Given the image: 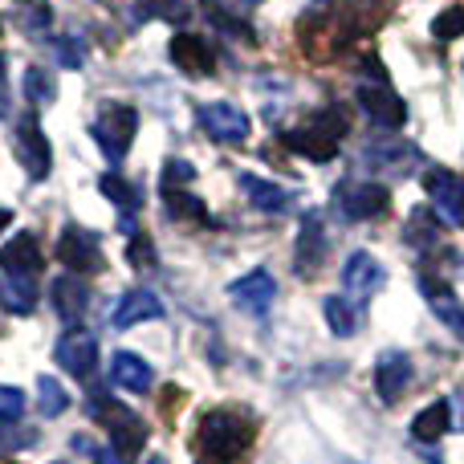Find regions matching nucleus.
<instances>
[{
	"label": "nucleus",
	"mask_w": 464,
	"mask_h": 464,
	"mask_svg": "<svg viewBox=\"0 0 464 464\" xmlns=\"http://www.w3.org/2000/svg\"><path fill=\"white\" fill-rule=\"evenodd\" d=\"M346 130H351V114H346V106H326V111H318L305 127L285 130L281 143H285L294 155L310 160V163H330L338 155V143H343Z\"/></svg>",
	"instance_id": "obj_1"
},
{
	"label": "nucleus",
	"mask_w": 464,
	"mask_h": 464,
	"mask_svg": "<svg viewBox=\"0 0 464 464\" xmlns=\"http://www.w3.org/2000/svg\"><path fill=\"white\" fill-rule=\"evenodd\" d=\"M248 444H253V420L240 416V411H208L196 428V449L220 464L240 460Z\"/></svg>",
	"instance_id": "obj_2"
},
{
	"label": "nucleus",
	"mask_w": 464,
	"mask_h": 464,
	"mask_svg": "<svg viewBox=\"0 0 464 464\" xmlns=\"http://www.w3.org/2000/svg\"><path fill=\"white\" fill-rule=\"evenodd\" d=\"M139 135V111L127 102H102L90 122V139L98 143V151L106 155L111 163H122Z\"/></svg>",
	"instance_id": "obj_3"
},
{
	"label": "nucleus",
	"mask_w": 464,
	"mask_h": 464,
	"mask_svg": "<svg viewBox=\"0 0 464 464\" xmlns=\"http://www.w3.org/2000/svg\"><path fill=\"white\" fill-rule=\"evenodd\" d=\"M90 416L98 420V424L111 428V440H114V452H119L122 460H135L139 452H143L147 444V424L135 416L130 408H122V403H114L111 395L94 392L90 395Z\"/></svg>",
	"instance_id": "obj_4"
},
{
	"label": "nucleus",
	"mask_w": 464,
	"mask_h": 464,
	"mask_svg": "<svg viewBox=\"0 0 464 464\" xmlns=\"http://www.w3.org/2000/svg\"><path fill=\"white\" fill-rule=\"evenodd\" d=\"M354 102L371 114V122H379V127H387V130H400L403 122H408V106L387 86V78H362L359 86H354Z\"/></svg>",
	"instance_id": "obj_5"
},
{
	"label": "nucleus",
	"mask_w": 464,
	"mask_h": 464,
	"mask_svg": "<svg viewBox=\"0 0 464 464\" xmlns=\"http://www.w3.org/2000/svg\"><path fill=\"white\" fill-rule=\"evenodd\" d=\"M57 261H62L70 273H78V277H90V273L106 269V256H102L98 237L86 228H78V225L62 228V237H57Z\"/></svg>",
	"instance_id": "obj_6"
},
{
	"label": "nucleus",
	"mask_w": 464,
	"mask_h": 464,
	"mask_svg": "<svg viewBox=\"0 0 464 464\" xmlns=\"http://www.w3.org/2000/svg\"><path fill=\"white\" fill-rule=\"evenodd\" d=\"M334 204H338V212H343V220L362 225V220H379L387 208H392V192H387L383 184H367V179H359V184L338 188Z\"/></svg>",
	"instance_id": "obj_7"
},
{
	"label": "nucleus",
	"mask_w": 464,
	"mask_h": 464,
	"mask_svg": "<svg viewBox=\"0 0 464 464\" xmlns=\"http://www.w3.org/2000/svg\"><path fill=\"white\" fill-rule=\"evenodd\" d=\"M21 168L29 171V179H45L49 168H53V147H49L45 130H41L37 114H24L21 127H16V143H13Z\"/></svg>",
	"instance_id": "obj_8"
},
{
	"label": "nucleus",
	"mask_w": 464,
	"mask_h": 464,
	"mask_svg": "<svg viewBox=\"0 0 464 464\" xmlns=\"http://www.w3.org/2000/svg\"><path fill=\"white\" fill-rule=\"evenodd\" d=\"M424 188L432 196V208L444 225H460L464 228V176L449 168H428Z\"/></svg>",
	"instance_id": "obj_9"
},
{
	"label": "nucleus",
	"mask_w": 464,
	"mask_h": 464,
	"mask_svg": "<svg viewBox=\"0 0 464 464\" xmlns=\"http://www.w3.org/2000/svg\"><path fill=\"white\" fill-rule=\"evenodd\" d=\"M53 359L62 371H70L73 379H90L98 362V338L86 326H70L53 346Z\"/></svg>",
	"instance_id": "obj_10"
},
{
	"label": "nucleus",
	"mask_w": 464,
	"mask_h": 464,
	"mask_svg": "<svg viewBox=\"0 0 464 464\" xmlns=\"http://www.w3.org/2000/svg\"><path fill=\"white\" fill-rule=\"evenodd\" d=\"M200 127H204V135L217 139V143L240 147L248 139V130H253V122H248V114L232 102H204L200 106Z\"/></svg>",
	"instance_id": "obj_11"
},
{
	"label": "nucleus",
	"mask_w": 464,
	"mask_h": 464,
	"mask_svg": "<svg viewBox=\"0 0 464 464\" xmlns=\"http://www.w3.org/2000/svg\"><path fill=\"white\" fill-rule=\"evenodd\" d=\"M411 379H416V367H411V359L403 351H383L375 362V395L392 408V403H400L403 395L411 392Z\"/></svg>",
	"instance_id": "obj_12"
},
{
	"label": "nucleus",
	"mask_w": 464,
	"mask_h": 464,
	"mask_svg": "<svg viewBox=\"0 0 464 464\" xmlns=\"http://www.w3.org/2000/svg\"><path fill=\"white\" fill-rule=\"evenodd\" d=\"M383 281H387L383 265H379L371 253H351V256H346V265H343V285H346V297H351L354 305L371 302V297L379 294V285H383Z\"/></svg>",
	"instance_id": "obj_13"
},
{
	"label": "nucleus",
	"mask_w": 464,
	"mask_h": 464,
	"mask_svg": "<svg viewBox=\"0 0 464 464\" xmlns=\"http://www.w3.org/2000/svg\"><path fill=\"white\" fill-rule=\"evenodd\" d=\"M0 269L8 273V277H24L33 281L41 269H45V253H41L37 237L33 232H21V237H13L5 248H0Z\"/></svg>",
	"instance_id": "obj_14"
},
{
	"label": "nucleus",
	"mask_w": 464,
	"mask_h": 464,
	"mask_svg": "<svg viewBox=\"0 0 464 464\" xmlns=\"http://www.w3.org/2000/svg\"><path fill=\"white\" fill-rule=\"evenodd\" d=\"M49 302H53L57 318L70 322V326H78V318H86V310H90V285H86V277H78V273L53 277V285H49Z\"/></svg>",
	"instance_id": "obj_15"
},
{
	"label": "nucleus",
	"mask_w": 464,
	"mask_h": 464,
	"mask_svg": "<svg viewBox=\"0 0 464 464\" xmlns=\"http://www.w3.org/2000/svg\"><path fill=\"white\" fill-rule=\"evenodd\" d=\"M322 261H326V228H322L318 212H310L302 220V228H297V256H294L297 277H314L322 269Z\"/></svg>",
	"instance_id": "obj_16"
},
{
	"label": "nucleus",
	"mask_w": 464,
	"mask_h": 464,
	"mask_svg": "<svg viewBox=\"0 0 464 464\" xmlns=\"http://www.w3.org/2000/svg\"><path fill=\"white\" fill-rule=\"evenodd\" d=\"M228 297L240 305V310H248V314H256V318H261V314H269L273 297H277V281H273L265 269H253V273H245L240 281H232Z\"/></svg>",
	"instance_id": "obj_17"
},
{
	"label": "nucleus",
	"mask_w": 464,
	"mask_h": 464,
	"mask_svg": "<svg viewBox=\"0 0 464 464\" xmlns=\"http://www.w3.org/2000/svg\"><path fill=\"white\" fill-rule=\"evenodd\" d=\"M171 62H176L188 78H208V73L217 70V49L204 37H196V33H179V37H171Z\"/></svg>",
	"instance_id": "obj_18"
},
{
	"label": "nucleus",
	"mask_w": 464,
	"mask_h": 464,
	"mask_svg": "<svg viewBox=\"0 0 464 464\" xmlns=\"http://www.w3.org/2000/svg\"><path fill=\"white\" fill-rule=\"evenodd\" d=\"M163 318V302L151 294V289H130V294L119 297V305H114L111 314V326L114 330H130L139 326V322H155Z\"/></svg>",
	"instance_id": "obj_19"
},
{
	"label": "nucleus",
	"mask_w": 464,
	"mask_h": 464,
	"mask_svg": "<svg viewBox=\"0 0 464 464\" xmlns=\"http://www.w3.org/2000/svg\"><path fill=\"white\" fill-rule=\"evenodd\" d=\"M420 289H424L428 305L440 314V322H449L452 334H457L460 343H464V305L457 302V294H452V289L444 285L440 277H432V273H420Z\"/></svg>",
	"instance_id": "obj_20"
},
{
	"label": "nucleus",
	"mask_w": 464,
	"mask_h": 464,
	"mask_svg": "<svg viewBox=\"0 0 464 464\" xmlns=\"http://www.w3.org/2000/svg\"><path fill=\"white\" fill-rule=\"evenodd\" d=\"M237 184H240V192L248 196V204H253V208L273 212V217H277V212H285L289 204H294V196H289L285 188H281V184H269V179L253 176V171H240Z\"/></svg>",
	"instance_id": "obj_21"
},
{
	"label": "nucleus",
	"mask_w": 464,
	"mask_h": 464,
	"mask_svg": "<svg viewBox=\"0 0 464 464\" xmlns=\"http://www.w3.org/2000/svg\"><path fill=\"white\" fill-rule=\"evenodd\" d=\"M111 379L122 387V392H130V395L151 392V383H155L151 367H147V362L139 359L135 351H114V359H111Z\"/></svg>",
	"instance_id": "obj_22"
},
{
	"label": "nucleus",
	"mask_w": 464,
	"mask_h": 464,
	"mask_svg": "<svg viewBox=\"0 0 464 464\" xmlns=\"http://www.w3.org/2000/svg\"><path fill=\"white\" fill-rule=\"evenodd\" d=\"M416 160H420V151H416V147H408V143H371L367 147V163H371V168L392 171V176L408 171Z\"/></svg>",
	"instance_id": "obj_23"
},
{
	"label": "nucleus",
	"mask_w": 464,
	"mask_h": 464,
	"mask_svg": "<svg viewBox=\"0 0 464 464\" xmlns=\"http://www.w3.org/2000/svg\"><path fill=\"white\" fill-rule=\"evenodd\" d=\"M449 424H452V408L444 400H436L411 420V436H416L420 444H436L444 432H449Z\"/></svg>",
	"instance_id": "obj_24"
},
{
	"label": "nucleus",
	"mask_w": 464,
	"mask_h": 464,
	"mask_svg": "<svg viewBox=\"0 0 464 464\" xmlns=\"http://www.w3.org/2000/svg\"><path fill=\"white\" fill-rule=\"evenodd\" d=\"M98 188H102V196H106V200H111V204H119V208H122V217H127V220H122V228H127V232H135V220H130V217H135V212H139V204H143V196H139V188H130L122 176H102V184H98Z\"/></svg>",
	"instance_id": "obj_25"
},
{
	"label": "nucleus",
	"mask_w": 464,
	"mask_h": 464,
	"mask_svg": "<svg viewBox=\"0 0 464 464\" xmlns=\"http://www.w3.org/2000/svg\"><path fill=\"white\" fill-rule=\"evenodd\" d=\"M440 225L444 220L436 217V208H416L408 217V245H416V248H436L440 245Z\"/></svg>",
	"instance_id": "obj_26"
},
{
	"label": "nucleus",
	"mask_w": 464,
	"mask_h": 464,
	"mask_svg": "<svg viewBox=\"0 0 464 464\" xmlns=\"http://www.w3.org/2000/svg\"><path fill=\"white\" fill-rule=\"evenodd\" d=\"M322 314H326L330 330H334L338 338L359 334V305L354 302H346V297H326V302H322Z\"/></svg>",
	"instance_id": "obj_27"
},
{
	"label": "nucleus",
	"mask_w": 464,
	"mask_h": 464,
	"mask_svg": "<svg viewBox=\"0 0 464 464\" xmlns=\"http://www.w3.org/2000/svg\"><path fill=\"white\" fill-rule=\"evenodd\" d=\"M33 302H37V294H33V281H24V277H8V281H0V305H5V310H13V314H29V310H33Z\"/></svg>",
	"instance_id": "obj_28"
},
{
	"label": "nucleus",
	"mask_w": 464,
	"mask_h": 464,
	"mask_svg": "<svg viewBox=\"0 0 464 464\" xmlns=\"http://www.w3.org/2000/svg\"><path fill=\"white\" fill-rule=\"evenodd\" d=\"M208 24H212V29H220V33H225V37L248 41V45H253V41H256L253 24H248V21H240V16H232L228 8H217V5H208Z\"/></svg>",
	"instance_id": "obj_29"
},
{
	"label": "nucleus",
	"mask_w": 464,
	"mask_h": 464,
	"mask_svg": "<svg viewBox=\"0 0 464 464\" xmlns=\"http://www.w3.org/2000/svg\"><path fill=\"white\" fill-rule=\"evenodd\" d=\"M24 94H29L33 106H49L57 98V86L41 65H29V70H24Z\"/></svg>",
	"instance_id": "obj_30"
},
{
	"label": "nucleus",
	"mask_w": 464,
	"mask_h": 464,
	"mask_svg": "<svg viewBox=\"0 0 464 464\" xmlns=\"http://www.w3.org/2000/svg\"><path fill=\"white\" fill-rule=\"evenodd\" d=\"M163 204H168V212L171 217H192V220H204L208 225V212H204V204L196 200V196H188V192H179V188H163Z\"/></svg>",
	"instance_id": "obj_31"
},
{
	"label": "nucleus",
	"mask_w": 464,
	"mask_h": 464,
	"mask_svg": "<svg viewBox=\"0 0 464 464\" xmlns=\"http://www.w3.org/2000/svg\"><path fill=\"white\" fill-rule=\"evenodd\" d=\"M49 49H53L57 65H65V70H78L82 62H86V45H82L73 33H62V37L49 41Z\"/></svg>",
	"instance_id": "obj_32"
},
{
	"label": "nucleus",
	"mask_w": 464,
	"mask_h": 464,
	"mask_svg": "<svg viewBox=\"0 0 464 464\" xmlns=\"http://www.w3.org/2000/svg\"><path fill=\"white\" fill-rule=\"evenodd\" d=\"M432 37L436 41H457V37H464V8L460 5H452V8H444V13L432 16Z\"/></svg>",
	"instance_id": "obj_33"
},
{
	"label": "nucleus",
	"mask_w": 464,
	"mask_h": 464,
	"mask_svg": "<svg viewBox=\"0 0 464 464\" xmlns=\"http://www.w3.org/2000/svg\"><path fill=\"white\" fill-rule=\"evenodd\" d=\"M37 400H41V416H57V411L70 408V395L62 392V383H53V379H37Z\"/></svg>",
	"instance_id": "obj_34"
},
{
	"label": "nucleus",
	"mask_w": 464,
	"mask_h": 464,
	"mask_svg": "<svg viewBox=\"0 0 464 464\" xmlns=\"http://www.w3.org/2000/svg\"><path fill=\"white\" fill-rule=\"evenodd\" d=\"M21 411H24V395L16 392V387H5L0 383V420H21Z\"/></svg>",
	"instance_id": "obj_35"
},
{
	"label": "nucleus",
	"mask_w": 464,
	"mask_h": 464,
	"mask_svg": "<svg viewBox=\"0 0 464 464\" xmlns=\"http://www.w3.org/2000/svg\"><path fill=\"white\" fill-rule=\"evenodd\" d=\"M143 8H151L163 21H184L188 16V0H143Z\"/></svg>",
	"instance_id": "obj_36"
},
{
	"label": "nucleus",
	"mask_w": 464,
	"mask_h": 464,
	"mask_svg": "<svg viewBox=\"0 0 464 464\" xmlns=\"http://www.w3.org/2000/svg\"><path fill=\"white\" fill-rule=\"evenodd\" d=\"M192 176H196V168H192V163H179V160H171L168 168H163V188H184V184H192Z\"/></svg>",
	"instance_id": "obj_37"
},
{
	"label": "nucleus",
	"mask_w": 464,
	"mask_h": 464,
	"mask_svg": "<svg viewBox=\"0 0 464 464\" xmlns=\"http://www.w3.org/2000/svg\"><path fill=\"white\" fill-rule=\"evenodd\" d=\"M130 265L135 269H147V265H155V248L147 237H130Z\"/></svg>",
	"instance_id": "obj_38"
},
{
	"label": "nucleus",
	"mask_w": 464,
	"mask_h": 464,
	"mask_svg": "<svg viewBox=\"0 0 464 464\" xmlns=\"http://www.w3.org/2000/svg\"><path fill=\"white\" fill-rule=\"evenodd\" d=\"M13 111V94H8V78H5V53H0V119H8Z\"/></svg>",
	"instance_id": "obj_39"
},
{
	"label": "nucleus",
	"mask_w": 464,
	"mask_h": 464,
	"mask_svg": "<svg viewBox=\"0 0 464 464\" xmlns=\"http://www.w3.org/2000/svg\"><path fill=\"white\" fill-rule=\"evenodd\" d=\"M8 225H13V212H8V208H0V232H5Z\"/></svg>",
	"instance_id": "obj_40"
},
{
	"label": "nucleus",
	"mask_w": 464,
	"mask_h": 464,
	"mask_svg": "<svg viewBox=\"0 0 464 464\" xmlns=\"http://www.w3.org/2000/svg\"><path fill=\"white\" fill-rule=\"evenodd\" d=\"M204 464H220V460H204Z\"/></svg>",
	"instance_id": "obj_41"
}]
</instances>
